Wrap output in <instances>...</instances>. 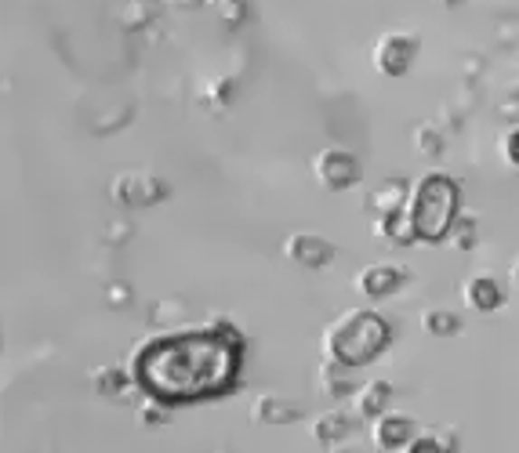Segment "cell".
Instances as JSON below:
<instances>
[{"label":"cell","mask_w":519,"mask_h":453,"mask_svg":"<svg viewBox=\"0 0 519 453\" xmlns=\"http://www.w3.org/2000/svg\"><path fill=\"white\" fill-rule=\"evenodd\" d=\"M240 337L222 330L167 334L135 352V381L153 399H203L232 384Z\"/></svg>","instance_id":"1"},{"label":"cell","mask_w":519,"mask_h":453,"mask_svg":"<svg viewBox=\"0 0 519 453\" xmlns=\"http://www.w3.org/2000/svg\"><path fill=\"white\" fill-rule=\"evenodd\" d=\"M389 345V323L371 309L342 312L324 327V359L342 366H363Z\"/></svg>","instance_id":"2"},{"label":"cell","mask_w":519,"mask_h":453,"mask_svg":"<svg viewBox=\"0 0 519 453\" xmlns=\"http://www.w3.org/2000/svg\"><path fill=\"white\" fill-rule=\"evenodd\" d=\"M410 221L418 240H447L450 225L458 221V181L447 174H425L410 192Z\"/></svg>","instance_id":"3"},{"label":"cell","mask_w":519,"mask_h":453,"mask_svg":"<svg viewBox=\"0 0 519 453\" xmlns=\"http://www.w3.org/2000/svg\"><path fill=\"white\" fill-rule=\"evenodd\" d=\"M109 196H113V203H120V207H149V203H156V199L167 196V185H164L160 178H153V174L124 171V174L113 178Z\"/></svg>","instance_id":"4"},{"label":"cell","mask_w":519,"mask_h":453,"mask_svg":"<svg viewBox=\"0 0 519 453\" xmlns=\"http://www.w3.org/2000/svg\"><path fill=\"white\" fill-rule=\"evenodd\" d=\"M313 174L324 189L331 192H342L349 185H356L360 178V160L349 153V149H324L316 160H313Z\"/></svg>","instance_id":"5"},{"label":"cell","mask_w":519,"mask_h":453,"mask_svg":"<svg viewBox=\"0 0 519 453\" xmlns=\"http://www.w3.org/2000/svg\"><path fill=\"white\" fill-rule=\"evenodd\" d=\"M414 51H418L414 37H407V33H385V37H378L371 62H374V69L382 77H403L407 66L414 62Z\"/></svg>","instance_id":"6"},{"label":"cell","mask_w":519,"mask_h":453,"mask_svg":"<svg viewBox=\"0 0 519 453\" xmlns=\"http://www.w3.org/2000/svg\"><path fill=\"white\" fill-rule=\"evenodd\" d=\"M284 254H288L295 265H302V269H324V265L335 262L338 247H335L331 240L316 236V233H295V236L284 244Z\"/></svg>","instance_id":"7"},{"label":"cell","mask_w":519,"mask_h":453,"mask_svg":"<svg viewBox=\"0 0 519 453\" xmlns=\"http://www.w3.org/2000/svg\"><path fill=\"white\" fill-rule=\"evenodd\" d=\"M418 435H414V421L407 413H382L374 424H371V442L382 449V453H396L403 446H410Z\"/></svg>","instance_id":"8"},{"label":"cell","mask_w":519,"mask_h":453,"mask_svg":"<svg viewBox=\"0 0 519 453\" xmlns=\"http://www.w3.org/2000/svg\"><path fill=\"white\" fill-rule=\"evenodd\" d=\"M400 283H403V269L400 265H367V269H360L356 273V280H353V287H356V294H363V298H389L392 291H400Z\"/></svg>","instance_id":"9"},{"label":"cell","mask_w":519,"mask_h":453,"mask_svg":"<svg viewBox=\"0 0 519 453\" xmlns=\"http://www.w3.org/2000/svg\"><path fill=\"white\" fill-rule=\"evenodd\" d=\"M295 417H302V406L288 395H254L250 399V421L254 424H291Z\"/></svg>","instance_id":"10"},{"label":"cell","mask_w":519,"mask_h":453,"mask_svg":"<svg viewBox=\"0 0 519 453\" xmlns=\"http://www.w3.org/2000/svg\"><path fill=\"white\" fill-rule=\"evenodd\" d=\"M461 298H465V305H468V309L494 312V309L501 305V287H497V280H494V276L476 273V276H468V280L461 283Z\"/></svg>","instance_id":"11"},{"label":"cell","mask_w":519,"mask_h":453,"mask_svg":"<svg viewBox=\"0 0 519 453\" xmlns=\"http://www.w3.org/2000/svg\"><path fill=\"white\" fill-rule=\"evenodd\" d=\"M389 402H392V384L382 381V377H374V381H367V384L360 388V395H356V413L367 417V421H378L382 413H389Z\"/></svg>","instance_id":"12"},{"label":"cell","mask_w":519,"mask_h":453,"mask_svg":"<svg viewBox=\"0 0 519 453\" xmlns=\"http://www.w3.org/2000/svg\"><path fill=\"white\" fill-rule=\"evenodd\" d=\"M403 203H407V181H403V178H389V181H382V185L371 192V210H374L378 217L403 210Z\"/></svg>","instance_id":"13"},{"label":"cell","mask_w":519,"mask_h":453,"mask_svg":"<svg viewBox=\"0 0 519 453\" xmlns=\"http://www.w3.org/2000/svg\"><path fill=\"white\" fill-rule=\"evenodd\" d=\"M345 435H349V413H342V410H324L313 421V439L327 449H335V442H342Z\"/></svg>","instance_id":"14"},{"label":"cell","mask_w":519,"mask_h":453,"mask_svg":"<svg viewBox=\"0 0 519 453\" xmlns=\"http://www.w3.org/2000/svg\"><path fill=\"white\" fill-rule=\"evenodd\" d=\"M374 233H378V236H385V240H392V244H414V240H418L414 221H410V210H396V214L378 217Z\"/></svg>","instance_id":"15"},{"label":"cell","mask_w":519,"mask_h":453,"mask_svg":"<svg viewBox=\"0 0 519 453\" xmlns=\"http://www.w3.org/2000/svg\"><path fill=\"white\" fill-rule=\"evenodd\" d=\"M349 366H342V363H324L320 366V374H316V388H320V395H349L353 392V381H349V374H345Z\"/></svg>","instance_id":"16"},{"label":"cell","mask_w":519,"mask_h":453,"mask_svg":"<svg viewBox=\"0 0 519 453\" xmlns=\"http://www.w3.org/2000/svg\"><path fill=\"white\" fill-rule=\"evenodd\" d=\"M421 327H425V334H432V337H450V334L461 330V319H458L450 309H429V312L421 316Z\"/></svg>","instance_id":"17"},{"label":"cell","mask_w":519,"mask_h":453,"mask_svg":"<svg viewBox=\"0 0 519 453\" xmlns=\"http://www.w3.org/2000/svg\"><path fill=\"white\" fill-rule=\"evenodd\" d=\"M91 381H95V388H99L102 395H109V399H120V395H124V388H127V374H124L120 366H106V370H102V374H95Z\"/></svg>","instance_id":"18"},{"label":"cell","mask_w":519,"mask_h":453,"mask_svg":"<svg viewBox=\"0 0 519 453\" xmlns=\"http://www.w3.org/2000/svg\"><path fill=\"white\" fill-rule=\"evenodd\" d=\"M472 240H476V217H472V214H465V217H458V221L450 225V244H454V247H461V251H468V247H472Z\"/></svg>","instance_id":"19"},{"label":"cell","mask_w":519,"mask_h":453,"mask_svg":"<svg viewBox=\"0 0 519 453\" xmlns=\"http://www.w3.org/2000/svg\"><path fill=\"white\" fill-rule=\"evenodd\" d=\"M501 156H505V163H512V167H519V127H512V131H505L501 134Z\"/></svg>","instance_id":"20"},{"label":"cell","mask_w":519,"mask_h":453,"mask_svg":"<svg viewBox=\"0 0 519 453\" xmlns=\"http://www.w3.org/2000/svg\"><path fill=\"white\" fill-rule=\"evenodd\" d=\"M414 142H418V149L429 153V156H439V153H443V138H439L432 127H418V138H414Z\"/></svg>","instance_id":"21"},{"label":"cell","mask_w":519,"mask_h":453,"mask_svg":"<svg viewBox=\"0 0 519 453\" xmlns=\"http://www.w3.org/2000/svg\"><path fill=\"white\" fill-rule=\"evenodd\" d=\"M138 421L149 424V428H153V424H164V421H167V410L160 406V399H149V402L138 410Z\"/></svg>","instance_id":"22"},{"label":"cell","mask_w":519,"mask_h":453,"mask_svg":"<svg viewBox=\"0 0 519 453\" xmlns=\"http://www.w3.org/2000/svg\"><path fill=\"white\" fill-rule=\"evenodd\" d=\"M407 453H447V449H443V442L436 435H421V439H414L407 446Z\"/></svg>","instance_id":"23"},{"label":"cell","mask_w":519,"mask_h":453,"mask_svg":"<svg viewBox=\"0 0 519 453\" xmlns=\"http://www.w3.org/2000/svg\"><path fill=\"white\" fill-rule=\"evenodd\" d=\"M218 5H225V8H222V12H225V23H240V19H243V12H240L243 0H218Z\"/></svg>","instance_id":"24"},{"label":"cell","mask_w":519,"mask_h":453,"mask_svg":"<svg viewBox=\"0 0 519 453\" xmlns=\"http://www.w3.org/2000/svg\"><path fill=\"white\" fill-rule=\"evenodd\" d=\"M512 280H515V287H519V258L512 262Z\"/></svg>","instance_id":"25"},{"label":"cell","mask_w":519,"mask_h":453,"mask_svg":"<svg viewBox=\"0 0 519 453\" xmlns=\"http://www.w3.org/2000/svg\"><path fill=\"white\" fill-rule=\"evenodd\" d=\"M439 5H461V0H439Z\"/></svg>","instance_id":"26"},{"label":"cell","mask_w":519,"mask_h":453,"mask_svg":"<svg viewBox=\"0 0 519 453\" xmlns=\"http://www.w3.org/2000/svg\"><path fill=\"white\" fill-rule=\"evenodd\" d=\"M335 453H353V449H335Z\"/></svg>","instance_id":"27"}]
</instances>
